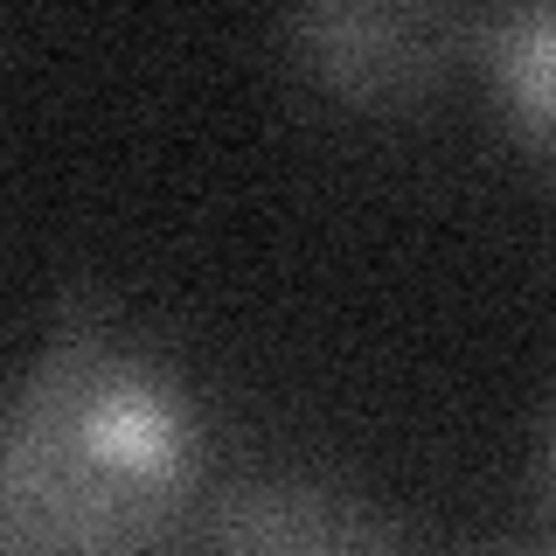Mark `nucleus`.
I'll use <instances>...</instances> for the list:
<instances>
[{"label": "nucleus", "mask_w": 556, "mask_h": 556, "mask_svg": "<svg viewBox=\"0 0 556 556\" xmlns=\"http://www.w3.org/2000/svg\"><path fill=\"white\" fill-rule=\"evenodd\" d=\"M195 459L202 431L167 369L98 334L49 341L0 425V556H153Z\"/></svg>", "instance_id": "nucleus-1"}, {"label": "nucleus", "mask_w": 556, "mask_h": 556, "mask_svg": "<svg viewBox=\"0 0 556 556\" xmlns=\"http://www.w3.org/2000/svg\"><path fill=\"white\" fill-rule=\"evenodd\" d=\"M486 77H494L508 126L556 161V0L508 8L486 22Z\"/></svg>", "instance_id": "nucleus-4"}, {"label": "nucleus", "mask_w": 556, "mask_h": 556, "mask_svg": "<svg viewBox=\"0 0 556 556\" xmlns=\"http://www.w3.org/2000/svg\"><path fill=\"white\" fill-rule=\"evenodd\" d=\"M202 556H404L390 521L306 480H251L216 501Z\"/></svg>", "instance_id": "nucleus-2"}, {"label": "nucleus", "mask_w": 556, "mask_h": 556, "mask_svg": "<svg viewBox=\"0 0 556 556\" xmlns=\"http://www.w3.org/2000/svg\"><path fill=\"white\" fill-rule=\"evenodd\" d=\"M515 556H556V549H515Z\"/></svg>", "instance_id": "nucleus-6"}, {"label": "nucleus", "mask_w": 556, "mask_h": 556, "mask_svg": "<svg viewBox=\"0 0 556 556\" xmlns=\"http://www.w3.org/2000/svg\"><path fill=\"white\" fill-rule=\"evenodd\" d=\"M292 42L327 84L362 98H396L431 77L452 49V14L431 8H306L292 14Z\"/></svg>", "instance_id": "nucleus-3"}, {"label": "nucleus", "mask_w": 556, "mask_h": 556, "mask_svg": "<svg viewBox=\"0 0 556 556\" xmlns=\"http://www.w3.org/2000/svg\"><path fill=\"white\" fill-rule=\"evenodd\" d=\"M543 459H549V494H556V410H549V445H543Z\"/></svg>", "instance_id": "nucleus-5"}]
</instances>
